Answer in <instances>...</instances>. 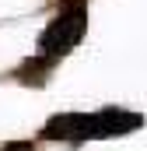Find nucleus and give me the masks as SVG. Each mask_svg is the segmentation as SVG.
<instances>
[{
  "label": "nucleus",
  "mask_w": 147,
  "mask_h": 151,
  "mask_svg": "<svg viewBox=\"0 0 147 151\" xmlns=\"http://www.w3.org/2000/svg\"><path fill=\"white\" fill-rule=\"evenodd\" d=\"M81 35H84V0H70L63 7V14L49 25V32L42 35V49L67 53Z\"/></svg>",
  "instance_id": "nucleus-1"
}]
</instances>
